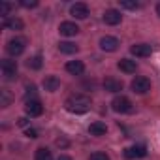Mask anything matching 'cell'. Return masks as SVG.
<instances>
[{
  "instance_id": "cell-7",
  "label": "cell",
  "mask_w": 160,
  "mask_h": 160,
  "mask_svg": "<svg viewBox=\"0 0 160 160\" xmlns=\"http://www.w3.org/2000/svg\"><path fill=\"white\" fill-rule=\"evenodd\" d=\"M70 13H72V17H75V19H87V17H89V6H87L85 2H75V4L72 6Z\"/></svg>"
},
{
  "instance_id": "cell-9",
  "label": "cell",
  "mask_w": 160,
  "mask_h": 160,
  "mask_svg": "<svg viewBox=\"0 0 160 160\" xmlns=\"http://www.w3.org/2000/svg\"><path fill=\"white\" fill-rule=\"evenodd\" d=\"M100 49L102 51H108V53H113L119 49V40L113 38V36H104L100 40Z\"/></svg>"
},
{
  "instance_id": "cell-27",
  "label": "cell",
  "mask_w": 160,
  "mask_h": 160,
  "mask_svg": "<svg viewBox=\"0 0 160 160\" xmlns=\"http://www.w3.org/2000/svg\"><path fill=\"white\" fill-rule=\"evenodd\" d=\"M21 6H25V8H36V6H38V2H36V0H23Z\"/></svg>"
},
{
  "instance_id": "cell-4",
  "label": "cell",
  "mask_w": 160,
  "mask_h": 160,
  "mask_svg": "<svg viewBox=\"0 0 160 160\" xmlns=\"http://www.w3.org/2000/svg\"><path fill=\"white\" fill-rule=\"evenodd\" d=\"M130 89L134 92H138V94H145V92L151 91V81H149L147 77H136V79H132Z\"/></svg>"
},
{
  "instance_id": "cell-19",
  "label": "cell",
  "mask_w": 160,
  "mask_h": 160,
  "mask_svg": "<svg viewBox=\"0 0 160 160\" xmlns=\"http://www.w3.org/2000/svg\"><path fill=\"white\" fill-rule=\"evenodd\" d=\"M89 132H91L92 136H104V134L108 132V126H106L104 122L96 121V122H92V124L89 126Z\"/></svg>"
},
{
  "instance_id": "cell-1",
  "label": "cell",
  "mask_w": 160,
  "mask_h": 160,
  "mask_svg": "<svg viewBox=\"0 0 160 160\" xmlns=\"http://www.w3.org/2000/svg\"><path fill=\"white\" fill-rule=\"evenodd\" d=\"M64 108H66V111L75 113V115L87 113V111L91 109V98L85 96V94H72V96L64 102Z\"/></svg>"
},
{
  "instance_id": "cell-16",
  "label": "cell",
  "mask_w": 160,
  "mask_h": 160,
  "mask_svg": "<svg viewBox=\"0 0 160 160\" xmlns=\"http://www.w3.org/2000/svg\"><path fill=\"white\" fill-rule=\"evenodd\" d=\"M117 66H119V70L124 72V73H134V72L138 70L136 60H130V58H121V60L117 62Z\"/></svg>"
},
{
  "instance_id": "cell-2",
  "label": "cell",
  "mask_w": 160,
  "mask_h": 160,
  "mask_svg": "<svg viewBox=\"0 0 160 160\" xmlns=\"http://www.w3.org/2000/svg\"><path fill=\"white\" fill-rule=\"evenodd\" d=\"M111 109L117 111V113H132L134 111V104H132L130 98L121 94V96H115L111 100Z\"/></svg>"
},
{
  "instance_id": "cell-29",
  "label": "cell",
  "mask_w": 160,
  "mask_h": 160,
  "mask_svg": "<svg viewBox=\"0 0 160 160\" xmlns=\"http://www.w3.org/2000/svg\"><path fill=\"white\" fill-rule=\"evenodd\" d=\"M27 122H28V119H27V117H21V119H17V124H19V126H27Z\"/></svg>"
},
{
  "instance_id": "cell-5",
  "label": "cell",
  "mask_w": 160,
  "mask_h": 160,
  "mask_svg": "<svg viewBox=\"0 0 160 160\" xmlns=\"http://www.w3.org/2000/svg\"><path fill=\"white\" fill-rule=\"evenodd\" d=\"M0 68H2V75L6 79H15L17 77V62L15 60L4 58L2 62H0Z\"/></svg>"
},
{
  "instance_id": "cell-23",
  "label": "cell",
  "mask_w": 160,
  "mask_h": 160,
  "mask_svg": "<svg viewBox=\"0 0 160 160\" xmlns=\"http://www.w3.org/2000/svg\"><path fill=\"white\" fill-rule=\"evenodd\" d=\"M121 6L126 8V10H138L139 8V2H136V0H119Z\"/></svg>"
},
{
  "instance_id": "cell-22",
  "label": "cell",
  "mask_w": 160,
  "mask_h": 160,
  "mask_svg": "<svg viewBox=\"0 0 160 160\" xmlns=\"http://www.w3.org/2000/svg\"><path fill=\"white\" fill-rule=\"evenodd\" d=\"M10 104H12V94H10L8 89H2V91H0V106L8 108Z\"/></svg>"
},
{
  "instance_id": "cell-32",
  "label": "cell",
  "mask_w": 160,
  "mask_h": 160,
  "mask_svg": "<svg viewBox=\"0 0 160 160\" xmlns=\"http://www.w3.org/2000/svg\"><path fill=\"white\" fill-rule=\"evenodd\" d=\"M156 13H158V17H160V2L156 4Z\"/></svg>"
},
{
  "instance_id": "cell-30",
  "label": "cell",
  "mask_w": 160,
  "mask_h": 160,
  "mask_svg": "<svg viewBox=\"0 0 160 160\" xmlns=\"http://www.w3.org/2000/svg\"><path fill=\"white\" fill-rule=\"evenodd\" d=\"M34 92H36V87H34V85L27 87V96H30V94H34Z\"/></svg>"
},
{
  "instance_id": "cell-24",
  "label": "cell",
  "mask_w": 160,
  "mask_h": 160,
  "mask_svg": "<svg viewBox=\"0 0 160 160\" xmlns=\"http://www.w3.org/2000/svg\"><path fill=\"white\" fill-rule=\"evenodd\" d=\"M12 8H13V4H10V2H2V4H0V15L6 19V17H8V13L12 12Z\"/></svg>"
},
{
  "instance_id": "cell-12",
  "label": "cell",
  "mask_w": 160,
  "mask_h": 160,
  "mask_svg": "<svg viewBox=\"0 0 160 160\" xmlns=\"http://www.w3.org/2000/svg\"><path fill=\"white\" fill-rule=\"evenodd\" d=\"M130 53H132V55H136V57H139V58H145V57H151L152 47H151V45H147V43H136V45H132V47H130Z\"/></svg>"
},
{
  "instance_id": "cell-17",
  "label": "cell",
  "mask_w": 160,
  "mask_h": 160,
  "mask_svg": "<svg viewBox=\"0 0 160 160\" xmlns=\"http://www.w3.org/2000/svg\"><path fill=\"white\" fill-rule=\"evenodd\" d=\"M25 23L19 19V17H12V19H4V28H10V30H23Z\"/></svg>"
},
{
  "instance_id": "cell-11",
  "label": "cell",
  "mask_w": 160,
  "mask_h": 160,
  "mask_svg": "<svg viewBox=\"0 0 160 160\" xmlns=\"http://www.w3.org/2000/svg\"><path fill=\"white\" fill-rule=\"evenodd\" d=\"M58 32H60L62 36H66V38H72V36H75V34L79 32V27H77L75 23H72V21H64V23H60Z\"/></svg>"
},
{
  "instance_id": "cell-25",
  "label": "cell",
  "mask_w": 160,
  "mask_h": 160,
  "mask_svg": "<svg viewBox=\"0 0 160 160\" xmlns=\"http://www.w3.org/2000/svg\"><path fill=\"white\" fill-rule=\"evenodd\" d=\"M89 160H109V156H108L106 152H100V151H98V152H92Z\"/></svg>"
},
{
  "instance_id": "cell-14",
  "label": "cell",
  "mask_w": 160,
  "mask_h": 160,
  "mask_svg": "<svg viewBox=\"0 0 160 160\" xmlns=\"http://www.w3.org/2000/svg\"><path fill=\"white\" fill-rule=\"evenodd\" d=\"M58 87H60V79L57 75H47L43 79V89L47 92H55V91H58Z\"/></svg>"
},
{
  "instance_id": "cell-15",
  "label": "cell",
  "mask_w": 160,
  "mask_h": 160,
  "mask_svg": "<svg viewBox=\"0 0 160 160\" xmlns=\"http://www.w3.org/2000/svg\"><path fill=\"white\" fill-rule=\"evenodd\" d=\"M66 72L72 73V75H81V73L85 72V64H83L81 60H70V62L66 64Z\"/></svg>"
},
{
  "instance_id": "cell-3",
  "label": "cell",
  "mask_w": 160,
  "mask_h": 160,
  "mask_svg": "<svg viewBox=\"0 0 160 160\" xmlns=\"http://www.w3.org/2000/svg\"><path fill=\"white\" fill-rule=\"evenodd\" d=\"M25 47H27V40L21 38V36H15V38H12V40L6 43V51H8V55H12V57H19V55L25 51Z\"/></svg>"
},
{
  "instance_id": "cell-13",
  "label": "cell",
  "mask_w": 160,
  "mask_h": 160,
  "mask_svg": "<svg viewBox=\"0 0 160 160\" xmlns=\"http://www.w3.org/2000/svg\"><path fill=\"white\" fill-rule=\"evenodd\" d=\"M104 89H106L108 92H121V91H122V81L113 79V77H106V79H104Z\"/></svg>"
},
{
  "instance_id": "cell-31",
  "label": "cell",
  "mask_w": 160,
  "mask_h": 160,
  "mask_svg": "<svg viewBox=\"0 0 160 160\" xmlns=\"http://www.w3.org/2000/svg\"><path fill=\"white\" fill-rule=\"evenodd\" d=\"M57 160H72V158H70V156H66V154H60Z\"/></svg>"
},
{
  "instance_id": "cell-8",
  "label": "cell",
  "mask_w": 160,
  "mask_h": 160,
  "mask_svg": "<svg viewBox=\"0 0 160 160\" xmlns=\"http://www.w3.org/2000/svg\"><path fill=\"white\" fill-rule=\"evenodd\" d=\"M145 154H147L145 145H132V147H128V149L124 151V158H128V160H134V158H143Z\"/></svg>"
},
{
  "instance_id": "cell-10",
  "label": "cell",
  "mask_w": 160,
  "mask_h": 160,
  "mask_svg": "<svg viewBox=\"0 0 160 160\" xmlns=\"http://www.w3.org/2000/svg\"><path fill=\"white\" fill-rule=\"evenodd\" d=\"M121 21H122L121 12H117V10H106V12H104V23H106V25L115 27V25H119Z\"/></svg>"
},
{
  "instance_id": "cell-28",
  "label": "cell",
  "mask_w": 160,
  "mask_h": 160,
  "mask_svg": "<svg viewBox=\"0 0 160 160\" xmlns=\"http://www.w3.org/2000/svg\"><path fill=\"white\" fill-rule=\"evenodd\" d=\"M57 145H58V147H68V139L58 138V139H57Z\"/></svg>"
},
{
  "instance_id": "cell-6",
  "label": "cell",
  "mask_w": 160,
  "mask_h": 160,
  "mask_svg": "<svg viewBox=\"0 0 160 160\" xmlns=\"http://www.w3.org/2000/svg\"><path fill=\"white\" fill-rule=\"evenodd\" d=\"M25 111H27L28 117H40V115L43 113V106H42L40 100L32 98V100H27V104H25Z\"/></svg>"
},
{
  "instance_id": "cell-26",
  "label": "cell",
  "mask_w": 160,
  "mask_h": 160,
  "mask_svg": "<svg viewBox=\"0 0 160 160\" xmlns=\"http://www.w3.org/2000/svg\"><path fill=\"white\" fill-rule=\"evenodd\" d=\"M25 136L30 138V139H34V138H38V130H34V128H27V130H25Z\"/></svg>"
},
{
  "instance_id": "cell-21",
  "label": "cell",
  "mask_w": 160,
  "mask_h": 160,
  "mask_svg": "<svg viewBox=\"0 0 160 160\" xmlns=\"http://www.w3.org/2000/svg\"><path fill=\"white\" fill-rule=\"evenodd\" d=\"M42 64H43L42 55H34V57H32V58H28V62H27V66H28V68H32V70H40V68H42Z\"/></svg>"
},
{
  "instance_id": "cell-18",
  "label": "cell",
  "mask_w": 160,
  "mask_h": 160,
  "mask_svg": "<svg viewBox=\"0 0 160 160\" xmlns=\"http://www.w3.org/2000/svg\"><path fill=\"white\" fill-rule=\"evenodd\" d=\"M58 51L64 53V55H73V53L79 51V47L75 43H72V42H60L58 43Z\"/></svg>"
},
{
  "instance_id": "cell-20",
  "label": "cell",
  "mask_w": 160,
  "mask_h": 160,
  "mask_svg": "<svg viewBox=\"0 0 160 160\" xmlns=\"http://www.w3.org/2000/svg\"><path fill=\"white\" fill-rule=\"evenodd\" d=\"M34 160H53V154L47 147H40V149H36Z\"/></svg>"
}]
</instances>
